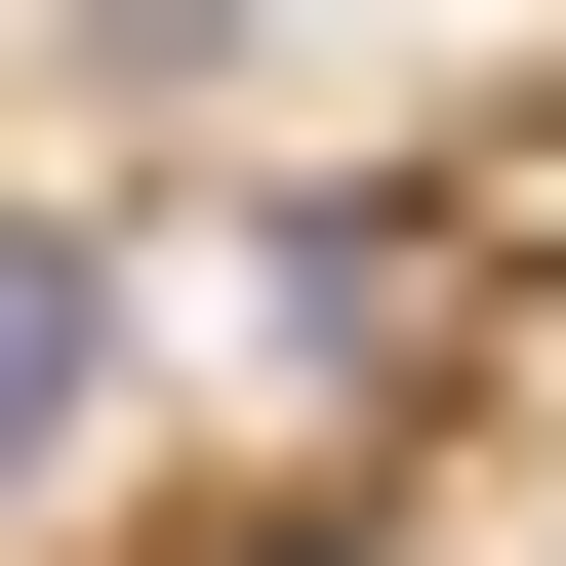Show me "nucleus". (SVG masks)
Returning <instances> with one entry per match:
<instances>
[{"label": "nucleus", "instance_id": "1", "mask_svg": "<svg viewBox=\"0 0 566 566\" xmlns=\"http://www.w3.org/2000/svg\"><path fill=\"white\" fill-rule=\"evenodd\" d=\"M122 405V202H0V485Z\"/></svg>", "mask_w": 566, "mask_h": 566}]
</instances>
